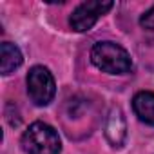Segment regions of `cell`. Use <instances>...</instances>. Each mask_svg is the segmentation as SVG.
Returning a JSON list of instances; mask_svg holds the SVG:
<instances>
[{
  "label": "cell",
  "mask_w": 154,
  "mask_h": 154,
  "mask_svg": "<svg viewBox=\"0 0 154 154\" xmlns=\"http://www.w3.org/2000/svg\"><path fill=\"white\" fill-rule=\"evenodd\" d=\"M93 63L109 74H125L132 69L129 53L114 42H98L91 51Z\"/></svg>",
  "instance_id": "1"
},
{
  "label": "cell",
  "mask_w": 154,
  "mask_h": 154,
  "mask_svg": "<svg viewBox=\"0 0 154 154\" xmlns=\"http://www.w3.org/2000/svg\"><path fill=\"white\" fill-rule=\"evenodd\" d=\"M22 149L27 154H60L62 143L58 132L51 125L35 122L22 134Z\"/></svg>",
  "instance_id": "2"
},
{
  "label": "cell",
  "mask_w": 154,
  "mask_h": 154,
  "mask_svg": "<svg viewBox=\"0 0 154 154\" xmlns=\"http://www.w3.org/2000/svg\"><path fill=\"white\" fill-rule=\"evenodd\" d=\"M27 93L35 105L44 107L53 102L56 85H54L53 74L49 72L47 67H44V65L31 67V71L27 74Z\"/></svg>",
  "instance_id": "3"
},
{
  "label": "cell",
  "mask_w": 154,
  "mask_h": 154,
  "mask_svg": "<svg viewBox=\"0 0 154 154\" xmlns=\"http://www.w3.org/2000/svg\"><path fill=\"white\" fill-rule=\"evenodd\" d=\"M112 8V2H105V0H91V2H84L76 8L69 18V24L74 31L78 33H84V31H89L96 20L105 15L109 9Z\"/></svg>",
  "instance_id": "4"
},
{
  "label": "cell",
  "mask_w": 154,
  "mask_h": 154,
  "mask_svg": "<svg viewBox=\"0 0 154 154\" xmlns=\"http://www.w3.org/2000/svg\"><path fill=\"white\" fill-rule=\"evenodd\" d=\"M105 136L112 147H122L127 138V125L120 107H112L105 122Z\"/></svg>",
  "instance_id": "5"
},
{
  "label": "cell",
  "mask_w": 154,
  "mask_h": 154,
  "mask_svg": "<svg viewBox=\"0 0 154 154\" xmlns=\"http://www.w3.org/2000/svg\"><path fill=\"white\" fill-rule=\"evenodd\" d=\"M132 109L141 122L154 125V93L150 91L138 93L132 98Z\"/></svg>",
  "instance_id": "6"
},
{
  "label": "cell",
  "mask_w": 154,
  "mask_h": 154,
  "mask_svg": "<svg viewBox=\"0 0 154 154\" xmlns=\"http://www.w3.org/2000/svg\"><path fill=\"white\" fill-rule=\"evenodd\" d=\"M24 62L20 49L11 44V42H2L0 45V71L2 74H9L13 72L17 67H20Z\"/></svg>",
  "instance_id": "7"
},
{
  "label": "cell",
  "mask_w": 154,
  "mask_h": 154,
  "mask_svg": "<svg viewBox=\"0 0 154 154\" xmlns=\"http://www.w3.org/2000/svg\"><path fill=\"white\" fill-rule=\"evenodd\" d=\"M140 26H141L143 29L154 31V6H152L150 9H147V11L141 15V18H140Z\"/></svg>",
  "instance_id": "8"
}]
</instances>
